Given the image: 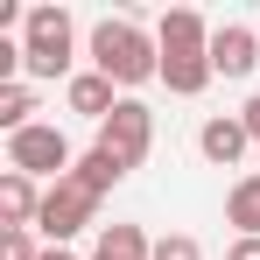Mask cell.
Returning a JSON list of instances; mask_svg holds the SVG:
<instances>
[{
    "instance_id": "1",
    "label": "cell",
    "mask_w": 260,
    "mask_h": 260,
    "mask_svg": "<svg viewBox=\"0 0 260 260\" xmlns=\"http://www.w3.org/2000/svg\"><path fill=\"white\" fill-rule=\"evenodd\" d=\"M211 21L197 14V7H169L162 14V36H155V49H162V85L176 91V99H197V91L211 85Z\"/></svg>"
},
{
    "instance_id": "2",
    "label": "cell",
    "mask_w": 260,
    "mask_h": 260,
    "mask_svg": "<svg viewBox=\"0 0 260 260\" xmlns=\"http://www.w3.org/2000/svg\"><path fill=\"white\" fill-rule=\"evenodd\" d=\"M91 71L113 78L120 91H134V85H148V78H162V49H155V36H148L141 21L106 14V21L91 28Z\"/></svg>"
},
{
    "instance_id": "3",
    "label": "cell",
    "mask_w": 260,
    "mask_h": 260,
    "mask_svg": "<svg viewBox=\"0 0 260 260\" xmlns=\"http://www.w3.org/2000/svg\"><path fill=\"white\" fill-rule=\"evenodd\" d=\"M21 49H28V78H78V28H71V7H28L21 14Z\"/></svg>"
},
{
    "instance_id": "4",
    "label": "cell",
    "mask_w": 260,
    "mask_h": 260,
    "mask_svg": "<svg viewBox=\"0 0 260 260\" xmlns=\"http://www.w3.org/2000/svg\"><path fill=\"white\" fill-rule=\"evenodd\" d=\"M7 169H21V176H36V183H63V176L78 169V155H71V141L56 127H36L28 134H7Z\"/></svg>"
},
{
    "instance_id": "5",
    "label": "cell",
    "mask_w": 260,
    "mask_h": 260,
    "mask_svg": "<svg viewBox=\"0 0 260 260\" xmlns=\"http://www.w3.org/2000/svg\"><path fill=\"white\" fill-rule=\"evenodd\" d=\"M91 218H99V197H91L78 176H63V183H49L43 190V218H36V232H43L49 246H63V239H78Z\"/></svg>"
},
{
    "instance_id": "6",
    "label": "cell",
    "mask_w": 260,
    "mask_h": 260,
    "mask_svg": "<svg viewBox=\"0 0 260 260\" xmlns=\"http://www.w3.org/2000/svg\"><path fill=\"white\" fill-rule=\"evenodd\" d=\"M99 148H106V155H120L127 169H141V162H148V148H155V113H148L141 99H120V113L99 127Z\"/></svg>"
},
{
    "instance_id": "7",
    "label": "cell",
    "mask_w": 260,
    "mask_h": 260,
    "mask_svg": "<svg viewBox=\"0 0 260 260\" xmlns=\"http://www.w3.org/2000/svg\"><path fill=\"white\" fill-rule=\"evenodd\" d=\"M260 63V28H239V21H225L211 36V71L218 78H253Z\"/></svg>"
},
{
    "instance_id": "8",
    "label": "cell",
    "mask_w": 260,
    "mask_h": 260,
    "mask_svg": "<svg viewBox=\"0 0 260 260\" xmlns=\"http://www.w3.org/2000/svg\"><path fill=\"white\" fill-rule=\"evenodd\" d=\"M246 148H253V134H246L239 113H225V120H204V127H197V155H204L211 169H232Z\"/></svg>"
},
{
    "instance_id": "9",
    "label": "cell",
    "mask_w": 260,
    "mask_h": 260,
    "mask_svg": "<svg viewBox=\"0 0 260 260\" xmlns=\"http://www.w3.org/2000/svg\"><path fill=\"white\" fill-rule=\"evenodd\" d=\"M36 218H43V190H36V176L7 169V176H0V232H28Z\"/></svg>"
},
{
    "instance_id": "10",
    "label": "cell",
    "mask_w": 260,
    "mask_h": 260,
    "mask_svg": "<svg viewBox=\"0 0 260 260\" xmlns=\"http://www.w3.org/2000/svg\"><path fill=\"white\" fill-rule=\"evenodd\" d=\"M113 78H99V71H78V78H71V85H63V99H71V113H85V120H99V127H106V120H113V113H120V99H113Z\"/></svg>"
},
{
    "instance_id": "11",
    "label": "cell",
    "mask_w": 260,
    "mask_h": 260,
    "mask_svg": "<svg viewBox=\"0 0 260 260\" xmlns=\"http://www.w3.org/2000/svg\"><path fill=\"white\" fill-rule=\"evenodd\" d=\"M91 260H155V239H148L141 225H99Z\"/></svg>"
},
{
    "instance_id": "12",
    "label": "cell",
    "mask_w": 260,
    "mask_h": 260,
    "mask_svg": "<svg viewBox=\"0 0 260 260\" xmlns=\"http://www.w3.org/2000/svg\"><path fill=\"white\" fill-rule=\"evenodd\" d=\"M225 225H239V239H260V169L232 183V197H225Z\"/></svg>"
},
{
    "instance_id": "13",
    "label": "cell",
    "mask_w": 260,
    "mask_h": 260,
    "mask_svg": "<svg viewBox=\"0 0 260 260\" xmlns=\"http://www.w3.org/2000/svg\"><path fill=\"white\" fill-rule=\"evenodd\" d=\"M71 176H78V183H85L91 197H106V190H113V183H120V176H127V162H120V155H106V148H99V141H91L85 155H78V169H71Z\"/></svg>"
},
{
    "instance_id": "14",
    "label": "cell",
    "mask_w": 260,
    "mask_h": 260,
    "mask_svg": "<svg viewBox=\"0 0 260 260\" xmlns=\"http://www.w3.org/2000/svg\"><path fill=\"white\" fill-rule=\"evenodd\" d=\"M28 113H36V91H28V85H0V127H7V134H28V127H36Z\"/></svg>"
},
{
    "instance_id": "15",
    "label": "cell",
    "mask_w": 260,
    "mask_h": 260,
    "mask_svg": "<svg viewBox=\"0 0 260 260\" xmlns=\"http://www.w3.org/2000/svg\"><path fill=\"white\" fill-rule=\"evenodd\" d=\"M155 260H204V246H197L190 232H162V239H155Z\"/></svg>"
},
{
    "instance_id": "16",
    "label": "cell",
    "mask_w": 260,
    "mask_h": 260,
    "mask_svg": "<svg viewBox=\"0 0 260 260\" xmlns=\"http://www.w3.org/2000/svg\"><path fill=\"white\" fill-rule=\"evenodd\" d=\"M0 260H43L28 232H0Z\"/></svg>"
},
{
    "instance_id": "17",
    "label": "cell",
    "mask_w": 260,
    "mask_h": 260,
    "mask_svg": "<svg viewBox=\"0 0 260 260\" xmlns=\"http://www.w3.org/2000/svg\"><path fill=\"white\" fill-rule=\"evenodd\" d=\"M239 120H246V134H253V141H260V91H253V99H246V106H239Z\"/></svg>"
},
{
    "instance_id": "18",
    "label": "cell",
    "mask_w": 260,
    "mask_h": 260,
    "mask_svg": "<svg viewBox=\"0 0 260 260\" xmlns=\"http://www.w3.org/2000/svg\"><path fill=\"white\" fill-rule=\"evenodd\" d=\"M225 260H260V239H232V253Z\"/></svg>"
},
{
    "instance_id": "19",
    "label": "cell",
    "mask_w": 260,
    "mask_h": 260,
    "mask_svg": "<svg viewBox=\"0 0 260 260\" xmlns=\"http://www.w3.org/2000/svg\"><path fill=\"white\" fill-rule=\"evenodd\" d=\"M43 260H78V253H71V246H49V253H43Z\"/></svg>"
}]
</instances>
